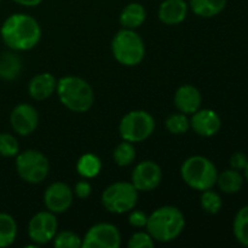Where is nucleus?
Segmentation results:
<instances>
[{"label": "nucleus", "mask_w": 248, "mask_h": 248, "mask_svg": "<svg viewBox=\"0 0 248 248\" xmlns=\"http://www.w3.org/2000/svg\"><path fill=\"white\" fill-rule=\"evenodd\" d=\"M0 35L10 50L28 51L40 41L41 28L34 17L27 14H12L2 23Z\"/></svg>", "instance_id": "f257e3e1"}, {"label": "nucleus", "mask_w": 248, "mask_h": 248, "mask_svg": "<svg viewBox=\"0 0 248 248\" xmlns=\"http://www.w3.org/2000/svg\"><path fill=\"white\" fill-rule=\"evenodd\" d=\"M186 227L182 211L174 206H162L148 216L147 232L154 241L171 242L176 240Z\"/></svg>", "instance_id": "f03ea898"}, {"label": "nucleus", "mask_w": 248, "mask_h": 248, "mask_svg": "<svg viewBox=\"0 0 248 248\" xmlns=\"http://www.w3.org/2000/svg\"><path fill=\"white\" fill-rule=\"evenodd\" d=\"M56 93H57L61 103L74 113H85L93 106V89L82 78H61L60 80H57Z\"/></svg>", "instance_id": "7ed1b4c3"}, {"label": "nucleus", "mask_w": 248, "mask_h": 248, "mask_svg": "<svg viewBox=\"0 0 248 248\" xmlns=\"http://www.w3.org/2000/svg\"><path fill=\"white\" fill-rule=\"evenodd\" d=\"M181 176L186 186L195 190L203 191L216 186L218 171L210 159L201 155H194L182 164Z\"/></svg>", "instance_id": "20e7f679"}, {"label": "nucleus", "mask_w": 248, "mask_h": 248, "mask_svg": "<svg viewBox=\"0 0 248 248\" xmlns=\"http://www.w3.org/2000/svg\"><path fill=\"white\" fill-rule=\"evenodd\" d=\"M111 53L120 64L135 67L145 56L144 41L135 29L123 28L111 40Z\"/></svg>", "instance_id": "39448f33"}, {"label": "nucleus", "mask_w": 248, "mask_h": 248, "mask_svg": "<svg viewBox=\"0 0 248 248\" xmlns=\"http://www.w3.org/2000/svg\"><path fill=\"white\" fill-rule=\"evenodd\" d=\"M101 200L108 212L123 215L136 207L138 190L131 182H115L106 188Z\"/></svg>", "instance_id": "423d86ee"}, {"label": "nucleus", "mask_w": 248, "mask_h": 248, "mask_svg": "<svg viewBox=\"0 0 248 248\" xmlns=\"http://www.w3.org/2000/svg\"><path fill=\"white\" fill-rule=\"evenodd\" d=\"M155 130V120L145 110H132L124 115L119 124V133L124 140L140 143L148 140Z\"/></svg>", "instance_id": "0eeeda50"}, {"label": "nucleus", "mask_w": 248, "mask_h": 248, "mask_svg": "<svg viewBox=\"0 0 248 248\" xmlns=\"http://www.w3.org/2000/svg\"><path fill=\"white\" fill-rule=\"evenodd\" d=\"M16 171L27 183L39 184L47 177L50 164L43 153L28 149L16 155Z\"/></svg>", "instance_id": "6e6552de"}, {"label": "nucleus", "mask_w": 248, "mask_h": 248, "mask_svg": "<svg viewBox=\"0 0 248 248\" xmlns=\"http://www.w3.org/2000/svg\"><path fill=\"white\" fill-rule=\"evenodd\" d=\"M121 235L118 228L110 223H98L87 230L82 237L84 248H119Z\"/></svg>", "instance_id": "1a4fd4ad"}, {"label": "nucleus", "mask_w": 248, "mask_h": 248, "mask_svg": "<svg viewBox=\"0 0 248 248\" xmlns=\"http://www.w3.org/2000/svg\"><path fill=\"white\" fill-rule=\"evenodd\" d=\"M58 222L55 213L50 211H41L34 215L28 224V236L34 244L45 245L52 241L57 234Z\"/></svg>", "instance_id": "9d476101"}, {"label": "nucleus", "mask_w": 248, "mask_h": 248, "mask_svg": "<svg viewBox=\"0 0 248 248\" xmlns=\"http://www.w3.org/2000/svg\"><path fill=\"white\" fill-rule=\"evenodd\" d=\"M162 179L161 167L152 160H145L136 165L131 174V183L138 191H152L160 186Z\"/></svg>", "instance_id": "9b49d317"}, {"label": "nucleus", "mask_w": 248, "mask_h": 248, "mask_svg": "<svg viewBox=\"0 0 248 248\" xmlns=\"http://www.w3.org/2000/svg\"><path fill=\"white\" fill-rule=\"evenodd\" d=\"M74 199V193L63 182H55L46 188L44 193V203L50 212L55 215L65 212L69 210Z\"/></svg>", "instance_id": "f8f14e48"}, {"label": "nucleus", "mask_w": 248, "mask_h": 248, "mask_svg": "<svg viewBox=\"0 0 248 248\" xmlns=\"http://www.w3.org/2000/svg\"><path fill=\"white\" fill-rule=\"evenodd\" d=\"M11 127L17 135L29 136L36 130L39 125V113L33 106L28 103L17 104L10 115Z\"/></svg>", "instance_id": "ddd939ff"}, {"label": "nucleus", "mask_w": 248, "mask_h": 248, "mask_svg": "<svg viewBox=\"0 0 248 248\" xmlns=\"http://www.w3.org/2000/svg\"><path fill=\"white\" fill-rule=\"evenodd\" d=\"M190 127L201 137H212L219 132L222 120L212 109H199L191 114Z\"/></svg>", "instance_id": "4468645a"}, {"label": "nucleus", "mask_w": 248, "mask_h": 248, "mask_svg": "<svg viewBox=\"0 0 248 248\" xmlns=\"http://www.w3.org/2000/svg\"><path fill=\"white\" fill-rule=\"evenodd\" d=\"M174 106L181 113L191 115L201 108L202 96L193 85H182L174 93Z\"/></svg>", "instance_id": "2eb2a0df"}, {"label": "nucleus", "mask_w": 248, "mask_h": 248, "mask_svg": "<svg viewBox=\"0 0 248 248\" xmlns=\"http://www.w3.org/2000/svg\"><path fill=\"white\" fill-rule=\"evenodd\" d=\"M188 10L186 0H165L160 4L157 17L167 26H176L186 18Z\"/></svg>", "instance_id": "dca6fc26"}, {"label": "nucleus", "mask_w": 248, "mask_h": 248, "mask_svg": "<svg viewBox=\"0 0 248 248\" xmlns=\"http://www.w3.org/2000/svg\"><path fill=\"white\" fill-rule=\"evenodd\" d=\"M57 80L51 73H40L31 78L28 85L29 96L35 101H44L56 92Z\"/></svg>", "instance_id": "f3484780"}, {"label": "nucleus", "mask_w": 248, "mask_h": 248, "mask_svg": "<svg viewBox=\"0 0 248 248\" xmlns=\"http://www.w3.org/2000/svg\"><path fill=\"white\" fill-rule=\"evenodd\" d=\"M147 18V11L140 2H131L121 11L119 21L123 28L136 29L142 26Z\"/></svg>", "instance_id": "a211bd4d"}, {"label": "nucleus", "mask_w": 248, "mask_h": 248, "mask_svg": "<svg viewBox=\"0 0 248 248\" xmlns=\"http://www.w3.org/2000/svg\"><path fill=\"white\" fill-rule=\"evenodd\" d=\"M22 70L21 57L16 51H6L0 53V79L12 81L19 77Z\"/></svg>", "instance_id": "6ab92c4d"}, {"label": "nucleus", "mask_w": 248, "mask_h": 248, "mask_svg": "<svg viewBox=\"0 0 248 248\" xmlns=\"http://www.w3.org/2000/svg\"><path fill=\"white\" fill-rule=\"evenodd\" d=\"M191 11L203 18L219 15L227 6V0H189Z\"/></svg>", "instance_id": "aec40b11"}, {"label": "nucleus", "mask_w": 248, "mask_h": 248, "mask_svg": "<svg viewBox=\"0 0 248 248\" xmlns=\"http://www.w3.org/2000/svg\"><path fill=\"white\" fill-rule=\"evenodd\" d=\"M220 190L225 194H236L244 186V176L237 170H225L218 173L217 183Z\"/></svg>", "instance_id": "412c9836"}, {"label": "nucleus", "mask_w": 248, "mask_h": 248, "mask_svg": "<svg viewBox=\"0 0 248 248\" xmlns=\"http://www.w3.org/2000/svg\"><path fill=\"white\" fill-rule=\"evenodd\" d=\"M102 170V162L97 155L87 153L84 154L77 164V171L82 178L90 179L93 177L98 176V173Z\"/></svg>", "instance_id": "4be33fe9"}, {"label": "nucleus", "mask_w": 248, "mask_h": 248, "mask_svg": "<svg viewBox=\"0 0 248 248\" xmlns=\"http://www.w3.org/2000/svg\"><path fill=\"white\" fill-rule=\"evenodd\" d=\"M17 236V223L9 213H0V248L11 246Z\"/></svg>", "instance_id": "5701e85b"}, {"label": "nucleus", "mask_w": 248, "mask_h": 248, "mask_svg": "<svg viewBox=\"0 0 248 248\" xmlns=\"http://www.w3.org/2000/svg\"><path fill=\"white\" fill-rule=\"evenodd\" d=\"M234 236L239 244L248 247V205L240 208L234 218Z\"/></svg>", "instance_id": "b1692460"}, {"label": "nucleus", "mask_w": 248, "mask_h": 248, "mask_svg": "<svg viewBox=\"0 0 248 248\" xmlns=\"http://www.w3.org/2000/svg\"><path fill=\"white\" fill-rule=\"evenodd\" d=\"M114 161L116 162L118 166L125 167L132 164L136 159V148L133 143L128 142V140H124L120 144L116 145L113 153Z\"/></svg>", "instance_id": "393cba45"}, {"label": "nucleus", "mask_w": 248, "mask_h": 248, "mask_svg": "<svg viewBox=\"0 0 248 248\" xmlns=\"http://www.w3.org/2000/svg\"><path fill=\"white\" fill-rule=\"evenodd\" d=\"M165 126L172 135H183L190 128V119H188L186 114L179 111V113L171 114L165 121Z\"/></svg>", "instance_id": "a878e982"}, {"label": "nucleus", "mask_w": 248, "mask_h": 248, "mask_svg": "<svg viewBox=\"0 0 248 248\" xmlns=\"http://www.w3.org/2000/svg\"><path fill=\"white\" fill-rule=\"evenodd\" d=\"M200 203L203 211L210 213V215H217L223 206L220 195L217 191L212 190V189H207V190L202 191L200 198Z\"/></svg>", "instance_id": "bb28decb"}, {"label": "nucleus", "mask_w": 248, "mask_h": 248, "mask_svg": "<svg viewBox=\"0 0 248 248\" xmlns=\"http://www.w3.org/2000/svg\"><path fill=\"white\" fill-rule=\"evenodd\" d=\"M53 246L57 248H80L82 246V239L70 230L57 232L53 237Z\"/></svg>", "instance_id": "cd10ccee"}, {"label": "nucleus", "mask_w": 248, "mask_h": 248, "mask_svg": "<svg viewBox=\"0 0 248 248\" xmlns=\"http://www.w3.org/2000/svg\"><path fill=\"white\" fill-rule=\"evenodd\" d=\"M19 153V145L15 136L10 133H0V155L5 157L16 156Z\"/></svg>", "instance_id": "c85d7f7f"}, {"label": "nucleus", "mask_w": 248, "mask_h": 248, "mask_svg": "<svg viewBox=\"0 0 248 248\" xmlns=\"http://www.w3.org/2000/svg\"><path fill=\"white\" fill-rule=\"evenodd\" d=\"M127 246L130 248H153L154 240L148 232H137L130 237Z\"/></svg>", "instance_id": "c756f323"}, {"label": "nucleus", "mask_w": 248, "mask_h": 248, "mask_svg": "<svg viewBox=\"0 0 248 248\" xmlns=\"http://www.w3.org/2000/svg\"><path fill=\"white\" fill-rule=\"evenodd\" d=\"M147 213L140 210H131L128 216V223L135 228H143L147 225Z\"/></svg>", "instance_id": "7c9ffc66"}, {"label": "nucleus", "mask_w": 248, "mask_h": 248, "mask_svg": "<svg viewBox=\"0 0 248 248\" xmlns=\"http://www.w3.org/2000/svg\"><path fill=\"white\" fill-rule=\"evenodd\" d=\"M91 191H92L91 184H90L85 178L84 181H80L75 184L74 193L79 199H87L90 195H91Z\"/></svg>", "instance_id": "2f4dec72"}, {"label": "nucleus", "mask_w": 248, "mask_h": 248, "mask_svg": "<svg viewBox=\"0 0 248 248\" xmlns=\"http://www.w3.org/2000/svg\"><path fill=\"white\" fill-rule=\"evenodd\" d=\"M247 156L244 154V153H235V154L232 155L230 157V165H232V169L237 170V171H241V170L245 169V166L247 165Z\"/></svg>", "instance_id": "473e14b6"}, {"label": "nucleus", "mask_w": 248, "mask_h": 248, "mask_svg": "<svg viewBox=\"0 0 248 248\" xmlns=\"http://www.w3.org/2000/svg\"><path fill=\"white\" fill-rule=\"evenodd\" d=\"M15 1L16 4L22 5V6H27V7H34V6H38L43 2V0H12Z\"/></svg>", "instance_id": "72a5a7b5"}, {"label": "nucleus", "mask_w": 248, "mask_h": 248, "mask_svg": "<svg viewBox=\"0 0 248 248\" xmlns=\"http://www.w3.org/2000/svg\"><path fill=\"white\" fill-rule=\"evenodd\" d=\"M244 173H245V179L248 182V161H247V165L245 166V169H244Z\"/></svg>", "instance_id": "f704fd0d"}, {"label": "nucleus", "mask_w": 248, "mask_h": 248, "mask_svg": "<svg viewBox=\"0 0 248 248\" xmlns=\"http://www.w3.org/2000/svg\"><path fill=\"white\" fill-rule=\"evenodd\" d=\"M0 1H1V0H0Z\"/></svg>", "instance_id": "c9c22d12"}]
</instances>
